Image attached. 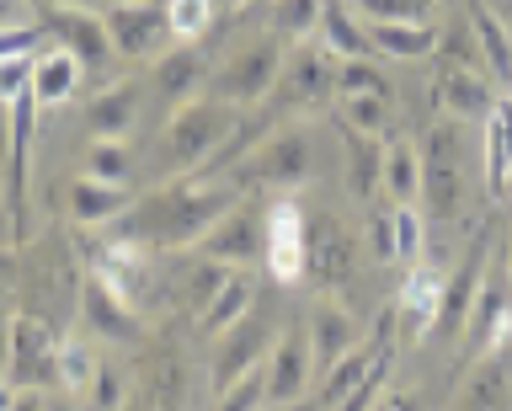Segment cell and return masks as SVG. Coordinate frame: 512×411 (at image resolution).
Masks as SVG:
<instances>
[{
  "mask_svg": "<svg viewBox=\"0 0 512 411\" xmlns=\"http://www.w3.org/2000/svg\"><path fill=\"white\" fill-rule=\"evenodd\" d=\"M240 198H246L240 182H214L198 171L166 177L155 193L128 203V214L118 219V241H134L144 251H192Z\"/></svg>",
  "mask_w": 512,
  "mask_h": 411,
  "instance_id": "1",
  "label": "cell"
},
{
  "mask_svg": "<svg viewBox=\"0 0 512 411\" xmlns=\"http://www.w3.org/2000/svg\"><path fill=\"white\" fill-rule=\"evenodd\" d=\"M235 107L219 97H192L187 107H176L166 118V134L155 145V171L160 177H187V171L208 166L219 155V145L235 129Z\"/></svg>",
  "mask_w": 512,
  "mask_h": 411,
  "instance_id": "2",
  "label": "cell"
},
{
  "mask_svg": "<svg viewBox=\"0 0 512 411\" xmlns=\"http://www.w3.org/2000/svg\"><path fill=\"white\" fill-rule=\"evenodd\" d=\"M422 203L427 219H459L464 214V123L438 113L422 139Z\"/></svg>",
  "mask_w": 512,
  "mask_h": 411,
  "instance_id": "3",
  "label": "cell"
},
{
  "mask_svg": "<svg viewBox=\"0 0 512 411\" xmlns=\"http://www.w3.org/2000/svg\"><path fill=\"white\" fill-rule=\"evenodd\" d=\"M283 59H288V43H283L278 33L251 38L246 49H235V54H230V65L214 75V97H219V102H230L235 113H240V107L267 102V97H272V86H278V75H283Z\"/></svg>",
  "mask_w": 512,
  "mask_h": 411,
  "instance_id": "4",
  "label": "cell"
},
{
  "mask_svg": "<svg viewBox=\"0 0 512 411\" xmlns=\"http://www.w3.org/2000/svg\"><path fill=\"white\" fill-rule=\"evenodd\" d=\"M240 187H299L304 177L315 171V145H310V129L304 123H288V129H278L272 139H262L246 161H240Z\"/></svg>",
  "mask_w": 512,
  "mask_h": 411,
  "instance_id": "5",
  "label": "cell"
},
{
  "mask_svg": "<svg viewBox=\"0 0 512 411\" xmlns=\"http://www.w3.org/2000/svg\"><path fill=\"white\" fill-rule=\"evenodd\" d=\"M262 267L272 283H299L310 273V225H304L299 203L278 198L262 219Z\"/></svg>",
  "mask_w": 512,
  "mask_h": 411,
  "instance_id": "6",
  "label": "cell"
},
{
  "mask_svg": "<svg viewBox=\"0 0 512 411\" xmlns=\"http://www.w3.org/2000/svg\"><path fill=\"white\" fill-rule=\"evenodd\" d=\"M112 49L123 59H155L171 49V17H166V0H112L102 6Z\"/></svg>",
  "mask_w": 512,
  "mask_h": 411,
  "instance_id": "7",
  "label": "cell"
},
{
  "mask_svg": "<svg viewBox=\"0 0 512 411\" xmlns=\"http://www.w3.org/2000/svg\"><path fill=\"white\" fill-rule=\"evenodd\" d=\"M43 27L54 33L59 49H70L86 70H102V65L118 59L112 33H107V17L96 6H43Z\"/></svg>",
  "mask_w": 512,
  "mask_h": 411,
  "instance_id": "8",
  "label": "cell"
},
{
  "mask_svg": "<svg viewBox=\"0 0 512 411\" xmlns=\"http://www.w3.org/2000/svg\"><path fill=\"white\" fill-rule=\"evenodd\" d=\"M272 337H278V331H272L256 310L246 315V321H235L224 337H214V347H219V353H214V395L240 385L251 369H262L267 353H272Z\"/></svg>",
  "mask_w": 512,
  "mask_h": 411,
  "instance_id": "9",
  "label": "cell"
},
{
  "mask_svg": "<svg viewBox=\"0 0 512 411\" xmlns=\"http://www.w3.org/2000/svg\"><path fill=\"white\" fill-rule=\"evenodd\" d=\"M208 81H214V65H208V54L198 49V43H171L166 54L150 59V81L144 86L176 113V107H187L192 97H203Z\"/></svg>",
  "mask_w": 512,
  "mask_h": 411,
  "instance_id": "10",
  "label": "cell"
},
{
  "mask_svg": "<svg viewBox=\"0 0 512 411\" xmlns=\"http://www.w3.org/2000/svg\"><path fill=\"white\" fill-rule=\"evenodd\" d=\"M315 385V353H310V331H278L267 353V406H294Z\"/></svg>",
  "mask_w": 512,
  "mask_h": 411,
  "instance_id": "11",
  "label": "cell"
},
{
  "mask_svg": "<svg viewBox=\"0 0 512 411\" xmlns=\"http://www.w3.org/2000/svg\"><path fill=\"white\" fill-rule=\"evenodd\" d=\"M54 358H59V342L48 337V326L38 315L16 310L11 315V374H6V385H16V390L54 385Z\"/></svg>",
  "mask_w": 512,
  "mask_h": 411,
  "instance_id": "12",
  "label": "cell"
},
{
  "mask_svg": "<svg viewBox=\"0 0 512 411\" xmlns=\"http://www.w3.org/2000/svg\"><path fill=\"white\" fill-rule=\"evenodd\" d=\"M262 219H267V209H256L251 198H240L235 209L198 241V251H203L208 262H224V267L262 262Z\"/></svg>",
  "mask_w": 512,
  "mask_h": 411,
  "instance_id": "13",
  "label": "cell"
},
{
  "mask_svg": "<svg viewBox=\"0 0 512 411\" xmlns=\"http://www.w3.org/2000/svg\"><path fill=\"white\" fill-rule=\"evenodd\" d=\"M486 283V235H475L470 257L454 267V278H443V299H438V321H432V337L438 342H454L464 337L470 326V310H475V294Z\"/></svg>",
  "mask_w": 512,
  "mask_h": 411,
  "instance_id": "14",
  "label": "cell"
},
{
  "mask_svg": "<svg viewBox=\"0 0 512 411\" xmlns=\"http://www.w3.org/2000/svg\"><path fill=\"white\" fill-rule=\"evenodd\" d=\"M326 91H336V59L326 49H315V43H304L299 54L283 59V75H278V86H272L267 102H278L294 113V107H315Z\"/></svg>",
  "mask_w": 512,
  "mask_h": 411,
  "instance_id": "15",
  "label": "cell"
},
{
  "mask_svg": "<svg viewBox=\"0 0 512 411\" xmlns=\"http://www.w3.org/2000/svg\"><path fill=\"white\" fill-rule=\"evenodd\" d=\"M448 411H512V342L475 358L470 379L459 385Z\"/></svg>",
  "mask_w": 512,
  "mask_h": 411,
  "instance_id": "16",
  "label": "cell"
},
{
  "mask_svg": "<svg viewBox=\"0 0 512 411\" xmlns=\"http://www.w3.org/2000/svg\"><path fill=\"white\" fill-rule=\"evenodd\" d=\"M80 331H86L91 342H128L139 337V315L128 310V299L112 289L107 278H86V294H80Z\"/></svg>",
  "mask_w": 512,
  "mask_h": 411,
  "instance_id": "17",
  "label": "cell"
},
{
  "mask_svg": "<svg viewBox=\"0 0 512 411\" xmlns=\"http://www.w3.org/2000/svg\"><path fill=\"white\" fill-rule=\"evenodd\" d=\"M144 91L150 86H134V81L102 86L96 97H86V107H80V129H91V139H128L139 123Z\"/></svg>",
  "mask_w": 512,
  "mask_h": 411,
  "instance_id": "18",
  "label": "cell"
},
{
  "mask_svg": "<svg viewBox=\"0 0 512 411\" xmlns=\"http://www.w3.org/2000/svg\"><path fill=\"white\" fill-rule=\"evenodd\" d=\"M32 123H38V97L11 102V235H27V171H32Z\"/></svg>",
  "mask_w": 512,
  "mask_h": 411,
  "instance_id": "19",
  "label": "cell"
},
{
  "mask_svg": "<svg viewBox=\"0 0 512 411\" xmlns=\"http://www.w3.org/2000/svg\"><path fill=\"white\" fill-rule=\"evenodd\" d=\"M438 299H443V278L432 273V267H416L406 278V289L395 299V331L400 342H422L432 321H438Z\"/></svg>",
  "mask_w": 512,
  "mask_h": 411,
  "instance_id": "20",
  "label": "cell"
},
{
  "mask_svg": "<svg viewBox=\"0 0 512 411\" xmlns=\"http://www.w3.org/2000/svg\"><path fill=\"white\" fill-rule=\"evenodd\" d=\"M491 81L480 70H459V65H443L438 70V113L470 123V118H491Z\"/></svg>",
  "mask_w": 512,
  "mask_h": 411,
  "instance_id": "21",
  "label": "cell"
},
{
  "mask_svg": "<svg viewBox=\"0 0 512 411\" xmlns=\"http://www.w3.org/2000/svg\"><path fill=\"white\" fill-rule=\"evenodd\" d=\"M128 187L123 182H96V177H80L70 182V193H64V209H70L75 225H112V219L128 214Z\"/></svg>",
  "mask_w": 512,
  "mask_h": 411,
  "instance_id": "22",
  "label": "cell"
},
{
  "mask_svg": "<svg viewBox=\"0 0 512 411\" xmlns=\"http://www.w3.org/2000/svg\"><path fill=\"white\" fill-rule=\"evenodd\" d=\"M342 155H347V187L358 198H374L379 187H384V139L379 134H363V129H352V123H342Z\"/></svg>",
  "mask_w": 512,
  "mask_h": 411,
  "instance_id": "23",
  "label": "cell"
},
{
  "mask_svg": "<svg viewBox=\"0 0 512 411\" xmlns=\"http://www.w3.org/2000/svg\"><path fill=\"white\" fill-rule=\"evenodd\" d=\"M80 75H86V65H80L70 49H43L32 59V97H38V107L70 102L80 91Z\"/></svg>",
  "mask_w": 512,
  "mask_h": 411,
  "instance_id": "24",
  "label": "cell"
},
{
  "mask_svg": "<svg viewBox=\"0 0 512 411\" xmlns=\"http://www.w3.org/2000/svg\"><path fill=\"white\" fill-rule=\"evenodd\" d=\"M352 17H358V11H352ZM363 33H368V49L390 54V59H427V54H438V33H432L427 22H363Z\"/></svg>",
  "mask_w": 512,
  "mask_h": 411,
  "instance_id": "25",
  "label": "cell"
},
{
  "mask_svg": "<svg viewBox=\"0 0 512 411\" xmlns=\"http://www.w3.org/2000/svg\"><path fill=\"white\" fill-rule=\"evenodd\" d=\"M310 353H315V369H331L347 347H358V321L342 310V305H315L310 310Z\"/></svg>",
  "mask_w": 512,
  "mask_h": 411,
  "instance_id": "26",
  "label": "cell"
},
{
  "mask_svg": "<svg viewBox=\"0 0 512 411\" xmlns=\"http://www.w3.org/2000/svg\"><path fill=\"white\" fill-rule=\"evenodd\" d=\"M470 27H475L480 54H486L491 81L512 86V27H507L502 17H496V11L486 6V0H470Z\"/></svg>",
  "mask_w": 512,
  "mask_h": 411,
  "instance_id": "27",
  "label": "cell"
},
{
  "mask_svg": "<svg viewBox=\"0 0 512 411\" xmlns=\"http://www.w3.org/2000/svg\"><path fill=\"white\" fill-rule=\"evenodd\" d=\"M486 187L491 198L512 193V102H496L486 118Z\"/></svg>",
  "mask_w": 512,
  "mask_h": 411,
  "instance_id": "28",
  "label": "cell"
},
{
  "mask_svg": "<svg viewBox=\"0 0 512 411\" xmlns=\"http://www.w3.org/2000/svg\"><path fill=\"white\" fill-rule=\"evenodd\" d=\"M251 294H256L251 273H246V267H235L230 283H224V289H219L214 299H208V310L198 315L203 337H224V331H230L235 321H246V315H251Z\"/></svg>",
  "mask_w": 512,
  "mask_h": 411,
  "instance_id": "29",
  "label": "cell"
},
{
  "mask_svg": "<svg viewBox=\"0 0 512 411\" xmlns=\"http://www.w3.org/2000/svg\"><path fill=\"white\" fill-rule=\"evenodd\" d=\"M320 49L331 59H358V54H374L368 49V33L363 22L352 17L347 0H326V17H320Z\"/></svg>",
  "mask_w": 512,
  "mask_h": 411,
  "instance_id": "30",
  "label": "cell"
},
{
  "mask_svg": "<svg viewBox=\"0 0 512 411\" xmlns=\"http://www.w3.org/2000/svg\"><path fill=\"white\" fill-rule=\"evenodd\" d=\"M384 193L395 203H422V145H411V139H395L390 150H384Z\"/></svg>",
  "mask_w": 512,
  "mask_h": 411,
  "instance_id": "31",
  "label": "cell"
},
{
  "mask_svg": "<svg viewBox=\"0 0 512 411\" xmlns=\"http://www.w3.org/2000/svg\"><path fill=\"white\" fill-rule=\"evenodd\" d=\"M374 347H368V342H358V347H347V353L342 358H336L331 363V369H320V390H315V401L320 406H342L347 401V395H352V385H358V379L368 374V369H374Z\"/></svg>",
  "mask_w": 512,
  "mask_h": 411,
  "instance_id": "32",
  "label": "cell"
},
{
  "mask_svg": "<svg viewBox=\"0 0 512 411\" xmlns=\"http://www.w3.org/2000/svg\"><path fill=\"white\" fill-rule=\"evenodd\" d=\"M336 91L342 97H390V75L374 54H358V59H336Z\"/></svg>",
  "mask_w": 512,
  "mask_h": 411,
  "instance_id": "33",
  "label": "cell"
},
{
  "mask_svg": "<svg viewBox=\"0 0 512 411\" xmlns=\"http://www.w3.org/2000/svg\"><path fill=\"white\" fill-rule=\"evenodd\" d=\"M320 17H326V0H272V33L283 43H304L320 33Z\"/></svg>",
  "mask_w": 512,
  "mask_h": 411,
  "instance_id": "34",
  "label": "cell"
},
{
  "mask_svg": "<svg viewBox=\"0 0 512 411\" xmlns=\"http://www.w3.org/2000/svg\"><path fill=\"white\" fill-rule=\"evenodd\" d=\"M134 171V155H128V139H91L86 145V177L96 182H123Z\"/></svg>",
  "mask_w": 512,
  "mask_h": 411,
  "instance_id": "35",
  "label": "cell"
},
{
  "mask_svg": "<svg viewBox=\"0 0 512 411\" xmlns=\"http://www.w3.org/2000/svg\"><path fill=\"white\" fill-rule=\"evenodd\" d=\"M347 267H352L347 235H336L331 225L315 230V235H310V273H315L320 283H336V278H347Z\"/></svg>",
  "mask_w": 512,
  "mask_h": 411,
  "instance_id": "36",
  "label": "cell"
},
{
  "mask_svg": "<svg viewBox=\"0 0 512 411\" xmlns=\"http://www.w3.org/2000/svg\"><path fill=\"white\" fill-rule=\"evenodd\" d=\"M214 0H166V17H171V38L176 43H203L208 27H214Z\"/></svg>",
  "mask_w": 512,
  "mask_h": 411,
  "instance_id": "37",
  "label": "cell"
},
{
  "mask_svg": "<svg viewBox=\"0 0 512 411\" xmlns=\"http://www.w3.org/2000/svg\"><path fill=\"white\" fill-rule=\"evenodd\" d=\"M91 374H96V358L86 353V342H59L54 385H59L64 395H86V390H91Z\"/></svg>",
  "mask_w": 512,
  "mask_h": 411,
  "instance_id": "38",
  "label": "cell"
},
{
  "mask_svg": "<svg viewBox=\"0 0 512 411\" xmlns=\"http://www.w3.org/2000/svg\"><path fill=\"white\" fill-rule=\"evenodd\" d=\"M182 390H187V374L176 358H155L150 363V411H176L182 406Z\"/></svg>",
  "mask_w": 512,
  "mask_h": 411,
  "instance_id": "39",
  "label": "cell"
},
{
  "mask_svg": "<svg viewBox=\"0 0 512 411\" xmlns=\"http://www.w3.org/2000/svg\"><path fill=\"white\" fill-rule=\"evenodd\" d=\"M86 406H91V411H123V406H128V374L118 369V363H96L91 390H86Z\"/></svg>",
  "mask_w": 512,
  "mask_h": 411,
  "instance_id": "40",
  "label": "cell"
},
{
  "mask_svg": "<svg viewBox=\"0 0 512 411\" xmlns=\"http://www.w3.org/2000/svg\"><path fill=\"white\" fill-rule=\"evenodd\" d=\"M230 273H235V267H224V262H198V267H192V273H187V283H182V294H187V305L192 310H208V299H214L219 289H224V283H230Z\"/></svg>",
  "mask_w": 512,
  "mask_h": 411,
  "instance_id": "41",
  "label": "cell"
},
{
  "mask_svg": "<svg viewBox=\"0 0 512 411\" xmlns=\"http://www.w3.org/2000/svg\"><path fill=\"white\" fill-rule=\"evenodd\" d=\"M363 22H427L432 0H347Z\"/></svg>",
  "mask_w": 512,
  "mask_h": 411,
  "instance_id": "42",
  "label": "cell"
},
{
  "mask_svg": "<svg viewBox=\"0 0 512 411\" xmlns=\"http://www.w3.org/2000/svg\"><path fill=\"white\" fill-rule=\"evenodd\" d=\"M384 385H390V347H384V353L374 358V369H368L358 385H352V395H347V401L336 406V411H379V406H384V401H379Z\"/></svg>",
  "mask_w": 512,
  "mask_h": 411,
  "instance_id": "43",
  "label": "cell"
},
{
  "mask_svg": "<svg viewBox=\"0 0 512 411\" xmlns=\"http://www.w3.org/2000/svg\"><path fill=\"white\" fill-rule=\"evenodd\" d=\"M443 43V65H459V70H486V54H480V43H475V27L470 17L454 22L448 33L438 38Z\"/></svg>",
  "mask_w": 512,
  "mask_h": 411,
  "instance_id": "44",
  "label": "cell"
},
{
  "mask_svg": "<svg viewBox=\"0 0 512 411\" xmlns=\"http://www.w3.org/2000/svg\"><path fill=\"white\" fill-rule=\"evenodd\" d=\"M342 123L384 139V129H390V97H342Z\"/></svg>",
  "mask_w": 512,
  "mask_h": 411,
  "instance_id": "45",
  "label": "cell"
},
{
  "mask_svg": "<svg viewBox=\"0 0 512 411\" xmlns=\"http://www.w3.org/2000/svg\"><path fill=\"white\" fill-rule=\"evenodd\" d=\"M267 406V363L251 369L240 385H230L224 395H214V411H262Z\"/></svg>",
  "mask_w": 512,
  "mask_h": 411,
  "instance_id": "46",
  "label": "cell"
},
{
  "mask_svg": "<svg viewBox=\"0 0 512 411\" xmlns=\"http://www.w3.org/2000/svg\"><path fill=\"white\" fill-rule=\"evenodd\" d=\"M368 241H374V257H379V262H400L395 209H374V214H368Z\"/></svg>",
  "mask_w": 512,
  "mask_h": 411,
  "instance_id": "47",
  "label": "cell"
},
{
  "mask_svg": "<svg viewBox=\"0 0 512 411\" xmlns=\"http://www.w3.org/2000/svg\"><path fill=\"white\" fill-rule=\"evenodd\" d=\"M32 59L38 54H16V59H0V102H16V97H27L32 91Z\"/></svg>",
  "mask_w": 512,
  "mask_h": 411,
  "instance_id": "48",
  "label": "cell"
},
{
  "mask_svg": "<svg viewBox=\"0 0 512 411\" xmlns=\"http://www.w3.org/2000/svg\"><path fill=\"white\" fill-rule=\"evenodd\" d=\"M43 43V27L38 22H22V27H0V59H16V54H38Z\"/></svg>",
  "mask_w": 512,
  "mask_h": 411,
  "instance_id": "49",
  "label": "cell"
},
{
  "mask_svg": "<svg viewBox=\"0 0 512 411\" xmlns=\"http://www.w3.org/2000/svg\"><path fill=\"white\" fill-rule=\"evenodd\" d=\"M395 230H400V262L422 257V214L406 209V203H395Z\"/></svg>",
  "mask_w": 512,
  "mask_h": 411,
  "instance_id": "50",
  "label": "cell"
},
{
  "mask_svg": "<svg viewBox=\"0 0 512 411\" xmlns=\"http://www.w3.org/2000/svg\"><path fill=\"white\" fill-rule=\"evenodd\" d=\"M11 374V315H0V385Z\"/></svg>",
  "mask_w": 512,
  "mask_h": 411,
  "instance_id": "51",
  "label": "cell"
},
{
  "mask_svg": "<svg viewBox=\"0 0 512 411\" xmlns=\"http://www.w3.org/2000/svg\"><path fill=\"white\" fill-rule=\"evenodd\" d=\"M43 406H48L43 390H16V401H11V411H43Z\"/></svg>",
  "mask_w": 512,
  "mask_h": 411,
  "instance_id": "52",
  "label": "cell"
},
{
  "mask_svg": "<svg viewBox=\"0 0 512 411\" xmlns=\"http://www.w3.org/2000/svg\"><path fill=\"white\" fill-rule=\"evenodd\" d=\"M22 0H0V27H22Z\"/></svg>",
  "mask_w": 512,
  "mask_h": 411,
  "instance_id": "53",
  "label": "cell"
},
{
  "mask_svg": "<svg viewBox=\"0 0 512 411\" xmlns=\"http://www.w3.org/2000/svg\"><path fill=\"white\" fill-rule=\"evenodd\" d=\"M384 411H427V406H422V395H395Z\"/></svg>",
  "mask_w": 512,
  "mask_h": 411,
  "instance_id": "54",
  "label": "cell"
},
{
  "mask_svg": "<svg viewBox=\"0 0 512 411\" xmlns=\"http://www.w3.org/2000/svg\"><path fill=\"white\" fill-rule=\"evenodd\" d=\"M43 411H80V406H75V395H48Z\"/></svg>",
  "mask_w": 512,
  "mask_h": 411,
  "instance_id": "55",
  "label": "cell"
},
{
  "mask_svg": "<svg viewBox=\"0 0 512 411\" xmlns=\"http://www.w3.org/2000/svg\"><path fill=\"white\" fill-rule=\"evenodd\" d=\"M11 401H16V385H0V411H11Z\"/></svg>",
  "mask_w": 512,
  "mask_h": 411,
  "instance_id": "56",
  "label": "cell"
},
{
  "mask_svg": "<svg viewBox=\"0 0 512 411\" xmlns=\"http://www.w3.org/2000/svg\"><path fill=\"white\" fill-rule=\"evenodd\" d=\"M43 6H96V0H43ZM102 11V6H96Z\"/></svg>",
  "mask_w": 512,
  "mask_h": 411,
  "instance_id": "57",
  "label": "cell"
},
{
  "mask_svg": "<svg viewBox=\"0 0 512 411\" xmlns=\"http://www.w3.org/2000/svg\"><path fill=\"white\" fill-rule=\"evenodd\" d=\"M496 17H502V22L512 27V0H496Z\"/></svg>",
  "mask_w": 512,
  "mask_h": 411,
  "instance_id": "58",
  "label": "cell"
},
{
  "mask_svg": "<svg viewBox=\"0 0 512 411\" xmlns=\"http://www.w3.org/2000/svg\"><path fill=\"white\" fill-rule=\"evenodd\" d=\"M214 6H240V0H214Z\"/></svg>",
  "mask_w": 512,
  "mask_h": 411,
  "instance_id": "59",
  "label": "cell"
},
{
  "mask_svg": "<svg viewBox=\"0 0 512 411\" xmlns=\"http://www.w3.org/2000/svg\"><path fill=\"white\" fill-rule=\"evenodd\" d=\"M507 257H512V246H507Z\"/></svg>",
  "mask_w": 512,
  "mask_h": 411,
  "instance_id": "60",
  "label": "cell"
}]
</instances>
